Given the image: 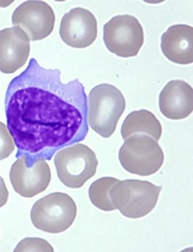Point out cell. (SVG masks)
Returning a JSON list of instances; mask_svg holds the SVG:
<instances>
[{
  "label": "cell",
  "instance_id": "cell-17",
  "mask_svg": "<svg viewBox=\"0 0 193 252\" xmlns=\"http://www.w3.org/2000/svg\"><path fill=\"white\" fill-rule=\"evenodd\" d=\"M15 148L16 145L8 127L0 122V160L8 158Z\"/></svg>",
  "mask_w": 193,
  "mask_h": 252
},
{
  "label": "cell",
  "instance_id": "cell-6",
  "mask_svg": "<svg viewBox=\"0 0 193 252\" xmlns=\"http://www.w3.org/2000/svg\"><path fill=\"white\" fill-rule=\"evenodd\" d=\"M55 166L60 181L68 188L80 189L96 175V153L83 143H75L58 151Z\"/></svg>",
  "mask_w": 193,
  "mask_h": 252
},
{
  "label": "cell",
  "instance_id": "cell-10",
  "mask_svg": "<svg viewBox=\"0 0 193 252\" xmlns=\"http://www.w3.org/2000/svg\"><path fill=\"white\" fill-rule=\"evenodd\" d=\"M62 40L72 48H86L97 36V23L94 14L82 7L66 13L60 25Z\"/></svg>",
  "mask_w": 193,
  "mask_h": 252
},
{
  "label": "cell",
  "instance_id": "cell-3",
  "mask_svg": "<svg viewBox=\"0 0 193 252\" xmlns=\"http://www.w3.org/2000/svg\"><path fill=\"white\" fill-rule=\"evenodd\" d=\"M88 125L101 137L111 136L126 108L122 93L109 84L97 85L88 95Z\"/></svg>",
  "mask_w": 193,
  "mask_h": 252
},
{
  "label": "cell",
  "instance_id": "cell-12",
  "mask_svg": "<svg viewBox=\"0 0 193 252\" xmlns=\"http://www.w3.org/2000/svg\"><path fill=\"white\" fill-rule=\"evenodd\" d=\"M161 113L170 120H183L193 111V90L182 80L169 82L159 94Z\"/></svg>",
  "mask_w": 193,
  "mask_h": 252
},
{
  "label": "cell",
  "instance_id": "cell-7",
  "mask_svg": "<svg viewBox=\"0 0 193 252\" xmlns=\"http://www.w3.org/2000/svg\"><path fill=\"white\" fill-rule=\"evenodd\" d=\"M144 41V29L132 15H117L103 26V42L111 53L119 57L137 56Z\"/></svg>",
  "mask_w": 193,
  "mask_h": 252
},
{
  "label": "cell",
  "instance_id": "cell-9",
  "mask_svg": "<svg viewBox=\"0 0 193 252\" xmlns=\"http://www.w3.org/2000/svg\"><path fill=\"white\" fill-rule=\"evenodd\" d=\"M10 181L18 194L31 198L47 189L51 182V169L43 158L27 166L25 158L20 157L11 167Z\"/></svg>",
  "mask_w": 193,
  "mask_h": 252
},
{
  "label": "cell",
  "instance_id": "cell-15",
  "mask_svg": "<svg viewBox=\"0 0 193 252\" xmlns=\"http://www.w3.org/2000/svg\"><path fill=\"white\" fill-rule=\"evenodd\" d=\"M118 179L112 177H103L97 179L89 188V197L94 206L102 211L115 210L109 197V191Z\"/></svg>",
  "mask_w": 193,
  "mask_h": 252
},
{
  "label": "cell",
  "instance_id": "cell-13",
  "mask_svg": "<svg viewBox=\"0 0 193 252\" xmlns=\"http://www.w3.org/2000/svg\"><path fill=\"white\" fill-rule=\"evenodd\" d=\"M164 56L180 65L193 62V28L190 25H173L161 36Z\"/></svg>",
  "mask_w": 193,
  "mask_h": 252
},
{
  "label": "cell",
  "instance_id": "cell-11",
  "mask_svg": "<svg viewBox=\"0 0 193 252\" xmlns=\"http://www.w3.org/2000/svg\"><path fill=\"white\" fill-rule=\"evenodd\" d=\"M30 52L28 35L19 27L0 31V72L13 74L26 63Z\"/></svg>",
  "mask_w": 193,
  "mask_h": 252
},
{
  "label": "cell",
  "instance_id": "cell-14",
  "mask_svg": "<svg viewBox=\"0 0 193 252\" xmlns=\"http://www.w3.org/2000/svg\"><path fill=\"white\" fill-rule=\"evenodd\" d=\"M134 134H146L158 141L162 135V126L150 111L145 109L133 111L122 124L121 135L125 140Z\"/></svg>",
  "mask_w": 193,
  "mask_h": 252
},
{
  "label": "cell",
  "instance_id": "cell-18",
  "mask_svg": "<svg viewBox=\"0 0 193 252\" xmlns=\"http://www.w3.org/2000/svg\"><path fill=\"white\" fill-rule=\"evenodd\" d=\"M8 197H9V192H8L7 187L5 185L3 178L0 176V208L7 203Z\"/></svg>",
  "mask_w": 193,
  "mask_h": 252
},
{
  "label": "cell",
  "instance_id": "cell-4",
  "mask_svg": "<svg viewBox=\"0 0 193 252\" xmlns=\"http://www.w3.org/2000/svg\"><path fill=\"white\" fill-rule=\"evenodd\" d=\"M76 215L74 200L64 192H53L40 198L30 211L33 226L49 234H60L70 229Z\"/></svg>",
  "mask_w": 193,
  "mask_h": 252
},
{
  "label": "cell",
  "instance_id": "cell-16",
  "mask_svg": "<svg viewBox=\"0 0 193 252\" xmlns=\"http://www.w3.org/2000/svg\"><path fill=\"white\" fill-rule=\"evenodd\" d=\"M54 252L52 246L45 240L37 238H26L19 243L15 252Z\"/></svg>",
  "mask_w": 193,
  "mask_h": 252
},
{
  "label": "cell",
  "instance_id": "cell-8",
  "mask_svg": "<svg viewBox=\"0 0 193 252\" xmlns=\"http://www.w3.org/2000/svg\"><path fill=\"white\" fill-rule=\"evenodd\" d=\"M55 13L44 1H25L19 5L12 15L14 27L21 28L29 40H42L49 36L55 26Z\"/></svg>",
  "mask_w": 193,
  "mask_h": 252
},
{
  "label": "cell",
  "instance_id": "cell-5",
  "mask_svg": "<svg viewBox=\"0 0 193 252\" xmlns=\"http://www.w3.org/2000/svg\"><path fill=\"white\" fill-rule=\"evenodd\" d=\"M118 158L127 172L146 177L160 170L165 156L158 141L146 134H134L125 139Z\"/></svg>",
  "mask_w": 193,
  "mask_h": 252
},
{
  "label": "cell",
  "instance_id": "cell-1",
  "mask_svg": "<svg viewBox=\"0 0 193 252\" xmlns=\"http://www.w3.org/2000/svg\"><path fill=\"white\" fill-rule=\"evenodd\" d=\"M7 127L17 147L16 157L27 166L51 160L55 152L83 141L89 131L84 86L64 83L59 69H46L31 58L14 78L5 95Z\"/></svg>",
  "mask_w": 193,
  "mask_h": 252
},
{
  "label": "cell",
  "instance_id": "cell-2",
  "mask_svg": "<svg viewBox=\"0 0 193 252\" xmlns=\"http://www.w3.org/2000/svg\"><path fill=\"white\" fill-rule=\"evenodd\" d=\"M161 187L147 181L118 180L110 189L109 197L115 210L131 219L148 215L156 206Z\"/></svg>",
  "mask_w": 193,
  "mask_h": 252
}]
</instances>
